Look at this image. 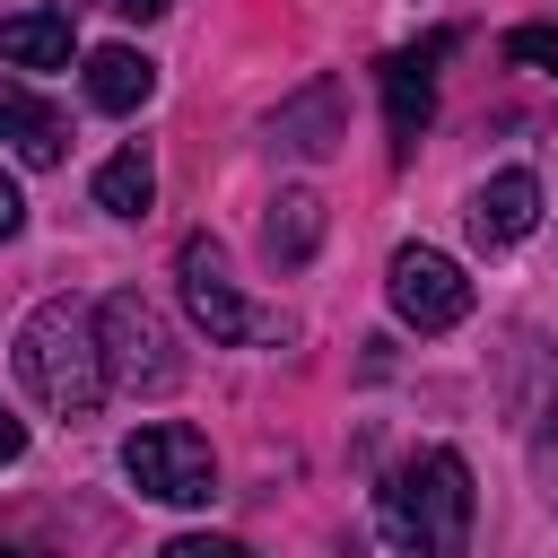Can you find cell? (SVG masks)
<instances>
[{
	"instance_id": "obj_17",
	"label": "cell",
	"mask_w": 558,
	"mask_h": 558,
	"mask_svg": "<svg viewBox=\"0 0 558 558\" xmlns=\"http://www.w3.org/2000/svg\"><path fill=\"white\" fill-rule=\"evenodd\" d=\"M541 488H549V506H558V401H549V418H541Z\"/></svg>"
},
{
	"instance_id": "obj_6",
	"label": "cell",
	"mask_w": 558,
	"mask_h": 558,
	"mask_svg": "<svg viewBox=\"0 0 558 558\" xmlns=\"http://www.w3.org/2000/svg\"><path fill=\"white\" fill-rule=\"evenodd\" d=\"M174 279H183V305H192V323H201L209 340H270V331H279L270 314H253V305L235 296L218 235H183V253H174Z\"/></svg>"
},
{
	"instance_id": "obj_10",
	"label": "cell",
	"mask_w": 558,
	"mask_h": 558,
	"mask_svg": "<svg viewBox=\"0 0 558 558\" xmlns=\"http://www.w3.org/2000/svg\"><path fill=\"white\" fill-rule=\"evenodd\" d=\"M0 140H9L26 166H61V157H70V131H61V113H52L35 87H17V78H0Z\"/></svg>"
},
{
	"instance_id": "obj_3",
	"label": "cell",
	"mask_w": 558,
	"mask_h": 558,
	"mask_svg": "<svg viewBox=\"0 0 558 558\" xmlns=\"http://www.w3.org/2000/svg\"><path fill=\"white\" fill-rule=\"evenodd\" d=\"M96 349H105V384H122V392H174V375H183L174 331L140 288H113L96 305Z\"/></svg>"
},
{
	"instance_id": "obj_9",
	"label": "cell",
	"mask_w": 558,
	"mask_h": 558,
	"mask_svg": "<svg viewBox=\"0 0 558 558\" xmlns=\"http://www.w3.org/2000/svg\"><path fill=\"white\" fill-rule=\"evenodd\" d=\"M270 140H279L288 157H331V148H340V78L296 87V96L270 113Z\"/></svg>"
},
{
	"instance_id": "obj_12",
	"label": "cell",
	"mask_w": 558,
	"mask_h": 558,
	"mask_svg": "<svg viewBox=\"0 0 558 558\" xmlns=\"http://www.w3.org/2000/svg\"><path fill=\"white\" fill-rule=\"evenodd\" d=\"M70 17L61 9H17V17H0V61L9 70H70Z\"/></svg>"
},
{
	"instance_id": "obj_15",
	"label": "cell",
	"mask_w": 558,
	"mask_h": 558,
	"mask_svg": "<svg viewBox=\"0 0 558 558\" xmlns=\"http://www.w3.org/2000/svg\"><path fill=\"white\" fill-rule=\"evenodd\" d=\"M506 61H514V70L558 78V26H514V35H506Z\"/></svg>"
},
{
	"instance_id": "obj_14",
	"label": "cell",
	"mask_w": 558,
	"mask_h": 558,
	"mask_svg": "<svg viewBox=\"0 0 558 558\" xmlns=\"http://www.w3.org/2000/svg\"><path fill=\"white\" fill-rule=\"evenodd\" d=\"M148 201H157V166H148L140 148H113V157L96 166V209H105V218H148Z\"/></svg>"
},
{
	"instance_id": "obj_1",
	"label": "cell",
	"mask_w": 558,
	"mask_h": 558,
	"mask_svg": "<svg viewBox=\"0 0 558 558\" xmlns=\"http://www.w3.org/2000/svg\"><path fill=\"white\" fill-rule=\"evenodd\" d=\"M471 462L453 445H427L410 453L384 488H375V523L392 541V558H471Z\"/></svg>"
},
{
	"instance_id": "obj_11",
	"label": "cell",
	"mask_w": 558,
	"mask_h": 558,
	"mask_svg": "<svg viewBox=\"0 0 558 558\" xmlns=\"http://www.w3.org/2000/svg\"><path fill=\"white\" fill-rule=\"evenodd\" d=\"M148 96H157V61H148V52H131V44H96V52H87V105L140 113Z\"/></svg>"
},
{
	"instance_id": "obj_2",
	"label": "cell",
	"mask_w": 558,
	"mask_h": 558,
	"mask_svg": "<svg viewBox=\"0 0 558 558\" xmlns=\"http://www.w3.org/2000/svg\"><path fill=\"white\" fill-rule=\"evenodd\" d=\"M17 384L61 410V418H87L105 401V349H96V305L78 296H44L26 323H17Z\"/></svg>"
},
{
	"instance_id": "obj_20",
	"label": "cell",
	"mask_w": 558,
	"mask_h": 558,
	"mask_svg": "<svg viewBox=\"0 0 558 558\" xmlns=\"http://www.w3.org/2000/svg\"><path fill=\"white\" fill-rule=\"evenodd\" d=\"M122 17H157V9H174V0H113Z\"/></svg>"
},
{
	"instance_id": "obj_18",
	"label": "cell",
	"mask_w": 558,
	"mask_h": 558,
	"mask_svg": "<svg viewBox=\"0 0 558 558\" xmlns=\"http://www.w3.org/2000/svg\"><path fill=\"white\" fill-rule=\"evenodd\" d=\"M17 227H26V192H17V183H9V174H0V244H9V235H17Z\"/></svg>"
},
{
	"instance_id": "obj_5",
	"label": "cell",
	"mask_w": 558,
	"mask_h": 558,
	"mask_svg": "<svg viewBox=\"0 0 558 558\" xmlns=\"http://www.w3.org/2000/svg\"><path fill=\"white\" fill-rule=\"evenodd\" d=\"M384 296H392V314H401L410 331H453V323L471 314V279H462V262L436 253V244H401L392 270H384Z\"/></svg>"
},
{
	"instance_id": "obj_16",
	"label": "cell",
	"mask_w": 558,
	"mask_h": 558,
	"mask_svg": "<svg viewBox=\"0 0 558 558\" xmlns=\"http://www.w3.org/2000/svg\"><path fill=\"white\" fill-rule=\"evenodd\" d=\"M157 558H253V549L244 541H218V532H174Z\"/></svg>"
},
{
	"instance_id": "obj_13",
	"label": "cell",
	"mask_w": 558,
	"mask_h": 558,
	"mask_svg": "<svg viewBox=\"0 0 558 558\" xmlns=\"http://www.w3.org/2000/svg\"><path fill=\"white\" fill-rule=\"evenodd\" d=\"M314 244H323V201H314V192H279V201H270V227H262V253H270L279 270H305Z\"/></svg>"
},
{
	"instance_id": "obj_4",
	"label": "cell",
	"mask_w": 558,
	"mask_h": 558,
	"mask_svg": "<svg viewBox=\"0 0 558 558\" xmlns=\"http://www.w3.org/2000/svg\"><path fill=\"white\" fill-rule=\"evenodd\" d=\"M122 471H131V488L157 497V506H209V497H218V453H209V436L183 427V418L131 427V436H122Z\"/></svg>"
},
{
	"instance_id": "obj_19",
	"label": "cell",
	"mask_w": 558,
	"mask_h": 558,
	"mask_svg": "<svg viewBox=\"0 0 558 558\" xmlns=\"http://www.w3.org/2000/svg\"><path fill=\"white\" fill-rule=\"evenodd\" d=\"M17 453H26V427H17V410L0 401V462H17Z\"/></svg>"
},
{
	"instance_id": "obj_7",
	"label": "cell",
	"mask_w": 558,
	"mask_h": 558,
	"mask_svg": "<svg viewBox=\"0 0 558 558\" xmlns=\"http://www.w3.org/2000/svg\"><path fill=\"white\" fill-rule=\"evenodd\" d=\"M453 52V35H427L418 52H392L384 61V122H392V148L410 157L418 148V131L436 122V78H427V61H445Z\"/></svg>"
},
{
	"instance_id": "obj_21",
	"label": "cell",
	"mask_w": 558,
	"mask_h": 558,
	"mask_svg": "<svg viewBox=\"0 0 558 558\" xmlns=\"http://www.w3.org/2000/svg\"><path fill=\"white\" fill-rule=\"evenodd\" d=\"M0 558H26V549H0Z\"/></svg>"
},
{
	"instance_id": "obj_8",
	"label": "cell",
	"mask_w": 558,
	"mask_h": 558,
	"mask_svg": "<svg viewBox=\"0 0 558 558\" xmlns=\"http://www.w3.org/2000/svg\"><path fill=\"white\" fill-rule=\"evenodd\" d=\"M541 227V183L523 174V166H506V174H488L480 192H471V244L480 253H506V244H523Z\"/></svg>"
}]
</instances>
